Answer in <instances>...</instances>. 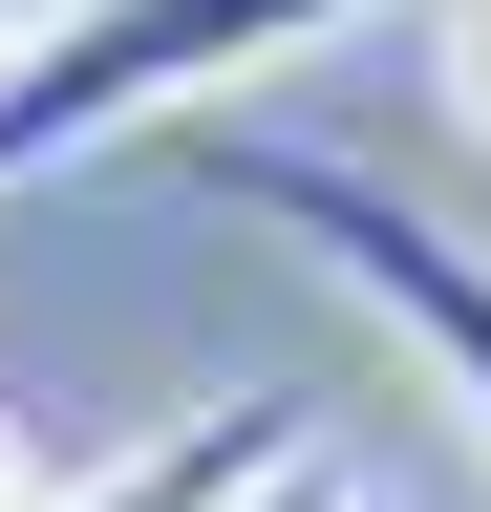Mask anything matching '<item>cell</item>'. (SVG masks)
Wrapping results in <instances>:
<instances>
[{"mask_svg": "<svg viewBox=\"0 0 491 512\" xmlns=\"http://www.w3.org/2000/svg\"><path fill=\"white\" fill-rule=\"evenodd\" d=\"M342 22H385V0H65V22L0 64V192H43L86 150H193L278 64H321Z\"/></svg>", "mask_w": 491, "mask_h": 512, "instance_id": "6da1fadb", "label": "cell"}, {"mask_svg": "<svg viewBox=\"0 0 491 512\" xmlns=\"http://www.w3.org/2000/svg\"><path fill=\"white\" fill-rule=\"evenodd\" d=\"M193 192H214V214H257V235H299V256H321V278L427 363V384H449V427L491 448V235H449L406 171L299 150V128H193Z\"/></svg>", "mask_w": 491, "mask_h": 512, "instance_id": "7a4b0ae2", "label": "cell"}, {"mask_svg": "<svg viewBox=\"0 0 491 512\" xmlns=\"http://www.w3.org/2000/svg\"><path fill=\"white\" fill-rule=\"evenodd\" d=\"M278 448H321V427H299V406H193V427H150V448H107V470H65L43 512H235Z\"/></svg>", "mask_w": 491, "mask_h": 512, "instance_id": "3957f363", "label": "cell"}, {"mask_svg": "<svg viewBox=\"0 0 491 512\" xmlns=\"http://www.w3.org/2000/svg\"><path fill=\"white\" fill-rule=\"evenodd\" d=\"M427 107L491 150V0H427Z\"/></svg>", "mask_w": 491, "mask_h": 512, "instance_id": "277c9868", "label": "cell"}, {"mask_svg": "<svg viewBox=\"0 0 491 512\" xmlns=\"http://www.w3.org/2000/svg\"><path fill=\"white\" fill-rule=\"evenodd\" d=\"M43 22H65V0H0V64H22V43H43Z\"/></svg>", "mask_w": 491, "mask_h": 512, "instance_id": "5b68a950", "label": "cell"}, {"mask_svg": "<svg viewBox=\"0 0 491 512\" xmlns=\"http://www.w3.org/2000/svg\"><path fill=\"white\" fill-rule=\"evenodd\" d=\"M43 491H65V470H22V448H0V512H43Z\"/></svg>", "mask_w": 491, "mask_h": 512, "instance_id": "8992f818", "label": "cell"}]
</instances>
